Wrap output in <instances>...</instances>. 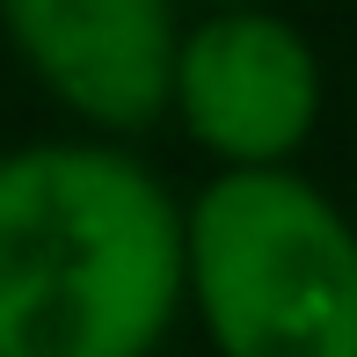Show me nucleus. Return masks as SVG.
Segmentation results:
<instances>
[{"label": "nucleus", "mask_w": 357, "mask_h": 357, "mask_svg": "<svg viewBox=\"0 0 357 357\" xmlns=\"http://www.w3.org/2000/svg\"><path fill=\"white\" fill-rule=\"evenodd\" d=\"M183 204L117 139L0 153V357H153L183 314Z\"/></svg>", "instance_id": "nucleus-1"}, {"label": "nucleus", "mask_w": 357, "mask_h": 357, "mask_svg": "<svg viewBox=\"0 0 357 357\" xmlns=\"http://www.w3.org/2000/svg\"><path fill=\"white\" fill-rule=\"evenodd\" d=\"M183 299L219 357H357V226L299 168H219L183 204Z\"/></svg>", "instance_id": "nucleus-2"}, {"label": "nucleus", "mask_w": 357, "mask_h": 357, "mask_svg": "<svg viewBox=\"0 0 357 357\" xmlns=\"http://www.w3.org/2000/svg\"><path fill=\"white\" fill-rule=\"evenodd\" d=\"M321 52L284 8H197L168 117L219 168H284L321 124Z\"/></svg>", "instance_id": "nucleus-3"}, {"label": "nucleus", "mask_w": 357, "mask_h": 357, "mask_svg": "<svg viewBox=\"0 0 357 357\" xmlns=\"http://www.w3.org/2000/svg\"><path fill=\"white\" fill-rule=\"evenodd\" d=\"M22 73L102 139L153 132L175 95L183 0H0Z\"/></svg>", "instance_id": "nucleus-4"}, {"label": "nucleus", "mask_w": 357, "mask_h": 357, "mask_svg": "<svg viewBox=\"0 0 357 357\" xmlns=\"http://www.w3.org/2000/svg\"><path fill=\"white\" fill-rule=\"evenodd\" d=\"M183 8H278V0H183Z\"/></svg>", "instance_id": "nucleus-5"}]
</instances>
